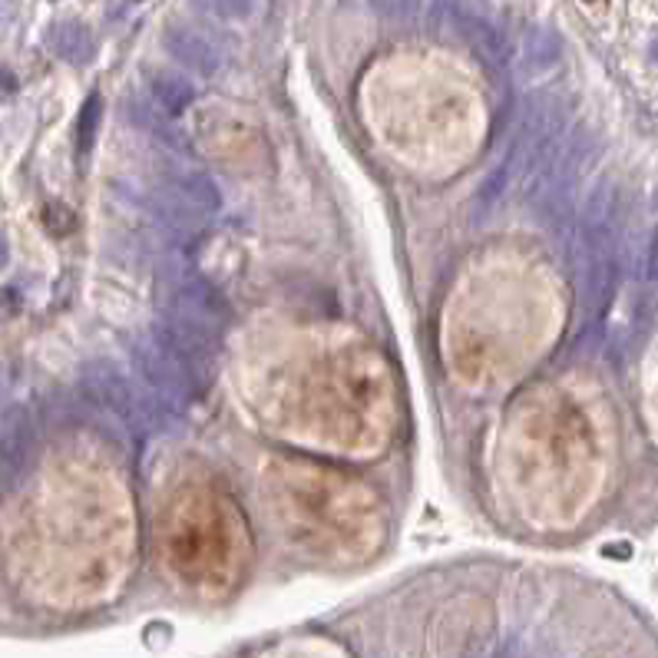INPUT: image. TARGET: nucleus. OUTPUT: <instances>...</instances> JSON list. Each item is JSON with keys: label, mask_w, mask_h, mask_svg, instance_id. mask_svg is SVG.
Segmentation results:
<instances>
[{"label": "nucleus", "mask_w": 658, "mask_h": 658, "mask_svg": "<svg viewBox=\"0 0 658 658\" xmlns=\"http://www.w3.org/2000/svg\"><path fill=\"white\" fill-rule=\"evenodd\" d=\"M80 390H83V400L90 407L103 410L136 447H143V440L149 434H156L169 424L163 400H156V404L143 400L136 394V387L109 361H93L80 377Z\"/></svg>", "instance_id": "f257e3e1"}, {"label": "nucleus", "mask_w": 658, "mask_h": 658, "mask_svg": "<svg viewBox=\"0 0 658 658\" xmlns=\"http://www.w3.org/2000/svg\"><path fill=\"white\" fill-rule=\"evenodd\" d=\"M159 312L182 318L196 328L222 334V328L232 322V305L229 299L202 275H189V272H176L166 279L163 292H159Z\"/></svg>", "instance_id": "f03ea898"}, {"label": "nucleus", "mask_w": 658, "mask_h": 658, "mask_svg": "<svg viewBox=\"0 0 658 658\" xmlns=\"http://www.w3.org/2000/svg\"><path fill=\"white\" fill-rule=\"evenodd\" d=\"M36 457V417L27 404H10L0 420V490L23 483Z\"/></svg>", "instance_id": "7ed1b4c3"}, {"label": "nucleus", "mask_w": 658, "mask_h": 658, "mask_svg": "<svg viewBox=\"0 0 658 658\" xmlns=\"http://www.w3.org/2000/svg\"><path fill=\"white\" fill-rule=\"evenodd\" d=\"M133 361H136L143 380L156 390V397L163 404H196L209 390L206 380H199L196 374H189L179 364H173L153 341L149 344H136L133 347Z\"/></svg>", "instance_id": "20e7f679"}, {"label": "nucleus", "mask_w": 658, "mask_h": 658, "mask_svg": "<svg viewBox=\"0 0 658 658\" xmlns=\"http://www.w3.org/2000/svg\"><path fill=\"white\" fill-rule=\"evenodd\" d=\"M163 46L169 50V56L186 66L189 73L196 76H212L219 73L222 66V50L216 46V40L196 27H186V23H176L163 33Z\"/></svg>", "instance_id": "39448f33"}, {"label": "nucleus", "mask_w": 658, "mask_h": 658, "mask_svg": "<svg viewBox=\"0 0 658 658\" xmlns=\"http://www.w3.org/2000/svg\"><path fill=\"white\" fill-rule=\"evenodd\" d=\"M163 182H166L173 192H179L189 206H196L206 219H209V216H216V212L222 209V196H219L216 182H212L202 169L189 166V163H186V159H179V156L166 166Z\"/></svg>", "instance_id": "423d86ee"}, {"label": "nucleus", "mask_w": 658, "mask_h": 658, "mask_svg": "<svg viewBox=\"0 0 658 658\" xmlns=\"http://www.w3.org/2000/svg\"><path fill=\"white\" fill-rule=\"evenodd\" d=\"M460 33L463 40L473 46V53L490 66V70H506L510 60H513V46L510 40L503 36L500 27H493L487 17H477V13H460Z\"/></svg>", "instance_id": "0eeeda50"}, {"label": "nucleus", "mask_w": 658, "mask_h": 658, "mask_svg": "<svg viewBox=\"0 0 658 658\" xmlns=\"http://www.w3.org/2000/svg\"><path fill=\"white\" fill-rule=\"evenodd\" d=\"M149 93H153L156 109L166 113L169 119L182 116L196 103V86L182 73H173V70H156L149 76Z\"/></svg>", "instance_id": "6e6552de"}, {"label": "nucleus", "mask_w": 658, "mask_h": 658, "mask_svg": "<svg viewBox=\"0 0 658 658\" xmlns=\"http://www.w3.org/2000/svg\"><path fill=\"white\" fill-rule=\"evenodd\" d=\"M46 43H50V50H53L60 60H66V63H86V60L93 56V36H90V30H86L83 23H76V20H60V23H53L50 33H46Z\"/></svg>", "instance_id": "1a4fd4ad"}, {"label": "nucleus", "mask_w": 658, "mask_h": 658, "mask_svg": "<svg viewBox=\"0 0 658 658\" xmlns=\"http://www.w3.org/2000/svg\"><path fill=\"white\" fill-rule=\"evenodd\" d=\"M563 56V40L553 27H536L526 33V43H523V70L526 73H546L560 63Z\"/></svg>", "instance_id": "9d476101"}, {"label": "nucleus", "mask_w": 658, "mask_h": 658, "mask_svg": "<svg viewBox=\"0 0 658 658\" xmlns=\"http://www.w3.org/2000/svg\"><path fill=\"white\" fill-rule=\"evenodd\" d=\"M133 119L139 123V129H146L149 136H156L166 149H173L176 156L189 153V139L179 133L176 119H169L166 113L159 109H149V106H133Z\"/></svg>", "instance_id": "9b49d317"}, {"label": "nucleus", "mask_w": 658, "mask_h": 658, "mask_svg": "<svg viewBox=\"0 0 658 658\" xmlns=\"http://www.w3.org/2000/svg\"><path fill=\"white\" fill-rule=\"evenodd\" d=\"M96 129H100V96H90L76 119V163L80 166H86V159L96 146Z\"/></svg>", "instance_id": "f8f14e48"}, {"label": "nucleus", "mask_w": 658, "mask_h": 658, "mask_svg": "<svg viewBox=\"0 0 658 658\" xmlns=\"http://www.w3.org/2000/svg\"><path fill=\"white\" fill-rule=\"evenodd\" d=\"M196 3L219 20H249L259 10V0H196Z\"/></svg>", "instance_id": "ddd939ff"}, {"label": "nucleus", "mask_w": 658, "mask_h": 658, "mask_svg": "<svg viewBox=\"0 0 658 658\" xmlns=\"http://www.w3.org/2000/svg\"><path fill=\"white\" fill-rule=\"evenodd\" d=\"M370 3L380 17H394V20H407L420 10V0H370Z\"/></svg>", "instance_id": "4468645a"}, {"label": "nucleus", "mask_w": 658, "mask_h": 658, "mask_svg": "<svg viewBox=\"0 0 658 658\" xmlns=\"http://www.w3.org/2000/svg\"><path fill=\"white\" fill-rule=\"evenodd\" d=\"M646 275H649V282L658 285V226L652 232V242H649V255H646Z\"/></svg>", "instance_id": "2eb2a0df"}, {"label": "nucleus", "mask_w": 658, "mask_h": 658, "mask_svg": "<svg viewBox=\"0 0 658 658\" xmlns=\"http://www.w3.org/2000/svg\"><path fill=\"white\" fill-rule=\"evenodd\" d=\"M13 90H17V80H13V73L0 66V100H7Z\"/></svg>", "instance_id": "dca6fc26"}, {"label": "nucleus", "mask_w": 658, "mask_h": 658, "mask_svg": "<svg viewBox=\"0 0 658 658\" xmlns=\"http://www.w3.org/2000/svg\"><path fill=\"white\" fill-rule=\"evenodd\" d=\"M7 262H10V246H7V239L0 236V269H7Z\"/></svg>", "instance_id": "f3484780"}]
</instances>
